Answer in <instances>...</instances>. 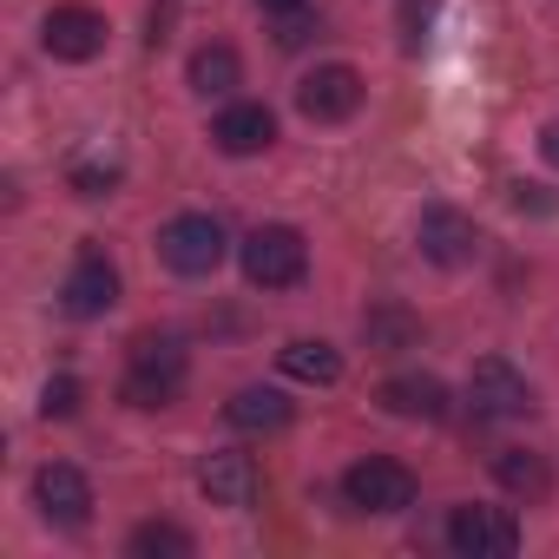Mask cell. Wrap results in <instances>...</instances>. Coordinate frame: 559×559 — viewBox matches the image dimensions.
<instances>
[{"label":"cell","mask_w":559,"mask_h":559,"mask_svg":"<svg viewBox=\"0 0 559 559\" xmlns=\"http://www.w3.org/2000/svg\"><path fill=\"white\" fill-rule=\"evenodd\" d=\"M224 415H230V428H243V435H284V428H290V402L276 395V389H237Z\"/></svg>","instance_id":"obj_15"},{"label":"cell","mask_w":559,"mask_h":559,"mask_svg":"<svg viewBox=\"0 0 559 559\" xmlns=\"http://www.w3.org/2000/svg\"><path fill=\"white\" fill-rule=\"evenodd\" d=\"M343 493L356 513H402V507H415V474L389 454H369L343 474Z\"/></svg>","instance_id":"obj_4"},{"label":"cell","mask_w":559,"mask_h":559,"mask_svg":"<svg viewBox=\"0 0 559 559\" xmlns=\"http://www.w3.org/2000/svg\"><path fill=\"white\" fill-rule=\"evenodd\" d=\"M34 500H40V513H47L53 526H86V520H93V487H86V474L67 467V461H47V467L34 474Z\"/></svg>","instance_id":"obj_9"},{"label":"cell","mask_w":559,"mask_h":559,"mask_svg":"<svg viewBox=\"0 0 559 559\" xmlns=\"http://www.w3.org/2000/svg\"><path fill=\"white\" fill-rule=\"evenodd\" d=\"M40 40H47L53 60H93V53H106V14H93V8H53L47 27H40Z\"/></svg>","instance_id":"obj_12"},{"label":"cell","mask_w":559,"mask_h":559,"mask_svg":"<svg viewBox=\"0 0 559 559\" xmlns=\"http://www.w3.org/2000/svg\"><path fill=\"white\" fill-rule=\"evenodd\" d=\"M237 73H243V67H237V53H230V47H198V53H191V86H198L204 99L230 93V86H237Z\"/></svg>","instance_id":"obj_18"},{"label":"cell","mask_w":559,"mask_h":559,"mask_svg":"<svg viewBox=\"0 0 559 559\" xmlns=\"http://www.w3.org/2000/svg\"><path fill=\"white\" fill-rule=\"evenodd\" d=\"M304 0H263V14H297Z\"/></svg>","instance_id":"obj_24"},{"label":"cell","mask_w":559,"mask_h":559,"mask_svg":"<svg viewBox=\"0 0 559 559\" xmlns=\"http://www.w3.org/2000/svg\"><path fill=\"white\" fill-rule=\"evenodd\" d=\"M132 552H139V559H191V533L171 526V520H145V526L132 533Z\"/></svg>","instance_id":"obj_19"},{"label":"cell","mask_w":559,"mask_h":559,"mask_svg":"<svg viewBox=\"0 0 559 559\" xmlns=\"http://www.w3.org/2000/svg\"><path fill=\"white\" fill-rule=\"evenodd\" d=\"M408 336H415V323H408L402 310H376V317H369V343H382V349H402Z\"/></svg>","instance_id":"obj_21"},{"label":"cell","mask_w":559,"mask_h":559,"mask_svg":"<svg viewBox=\"0 0 559 559\" xmlns=\"http://www.w3.org/2000/svg\"><path fill=\"white\" fill-rule=\"evenodd\" d=\"M539 152H546V165H552V171H559V119H552V126H546V132H539Z\"/></svg>","instance_id":"obj_23"},{"label":"cell","mask_w":559,"mask_h":559,"mask_svg":"<svg viewBox=\"0 0 559 559\" xmlns=\"http://www.w3.org/2000/svg\"><path fill=\"white\" fill-rule=\"evenodd\" d=\"M493 474H500V487H507V493H526V500H539V493L552 487L546 461H539V454H526V448H500V454H493Z\"/></svg>","instance_id":"obj_17"},{"label":"cell","mask_w":559,"mask_h":559,"mask_svg":"<svg viewBox=\"0 0 559 559\" xmlns=\"http://www.w3.org/2000/svg\"><path fill=\"white\" fill-rule=\"evenodd\" d=\"M415 243H421V257L441 263V270H461V263L480 257V230H474V217H461L454 204H428L421 224H415Z\"/></svg>","instance_id":"obj_7"},{"label":"cell","mask_w":559,"mask_h":559,"mask_svg":"<svg viewBox=\"0 0 559 559\" xmlns=\"http://www.w3.org/2000/svg\"><path fill=\"white\" fill-rule=\"evenodd\" d=\"M284 376L290 382H317V389H330V382H343V356L330 349V343H310V336H297V343H284Z\"/></svg>","instance_id":"obj_16"},{"label":"cell","mask_w":559,"mask_h":559,"mask_svg":"<svg viewBox=\"0 0 559 559\" xmlns=\"http://www.w3.org/2000/svg\"><path fill=\"white\" fill-rule=\"evenodd\" d=\"M112 185H119V165H80V171H73V191H80V198H106Z\"/></svg>","instance_id":"obj_22"},{"label":"cell","mask_w":559,"mask_h":559,"mask_svg":"<svg viewBox=\"0 0 559 559\" xmlns=\"http://www.w3.org/2000/svg\"><path fill=\"white\" fill-rule=\"evenodd\" d=\"M382 408L402 421H448V389L435 376H395L382 382Z\"/></svg>","instance_id":"obj_14"},{"label":"cell","mask_w":559,"mask_h":559,"mask_svg":"<svg viewBox=\"0 0 559 559\" xmlns=\"http://www.w3.org/2000/svg\"><path fill=\"white\" fill-rule=\"evenodd\" d=\"M198 487H204V500H211V507L243 513V507H257L263 474H257V461H250V454H211V461L198 467Z\"/></svg>","instance_id":"obj_10"},{"label":"cell","mask_w":559,"mask_h":559,"mask_svg":"<svg viewBox=\"0 0 559 559\" xmlns=\"http://www.w3.org/2000/svg\"><path fill=\"white\" fill-rule=\"evenodd\" d=\"M211 139H217V152H230V158H250V152H270V139H276V119H270V106H230V112H217Z\"/></svg>","instance_id":"obj_13"},{"label":"cell","mask_w":559,"mask_h":559,"mask_svg":"<svg viewBox=\"0 0 559 559\" xmlns=\"http://www.w3.org/2000/svg\"><path fill=\"white\" fill-rule=\"evenodd\" d=\"M60 304H67L73 317H106V310L119 304V270H112L99 250H80V263L67 270V290H60Z\"/></svg>","instance_id":"obj_11"},{"label":"cell","mask_w":559,"mask_h":559,"mask_svg":"<svg viewBox=\"0 0 559 559\" xmlns=\"http://www.w3.org/2000/svg\"><path fill=\"white\" fill-rule=\"evenodd\" d=\"M158 257L178 270V276H211L224 263V224L204 217V211H185L158 230Z\"/></svg>","instance_id":"obj_3"},{"label":"cell","mask_w":559,"mask_h":559,"mask_svg":"<svg viewBox=\"0 0 559 559\" xmlns=\"http://www.w3.org/2000/svg\"><path fill=\"white\" fill-rule=\"evenodd\" d=\"M40 415H47V421H73V415H80V382H73V376H53L47 395H40Z\"/></svg>","instance_id":"obj_20"},{"label":"cell","mask_w":559,"mask_h":559,"mask_svg":"<svg viewBox=\"0 0 559 559\" xmlns=\"http://www.w3.org/2000/svg\"><path fill=\"white\" fill-rule=\"evenodd\" d=\"M297 106H304V119H317V126L356 119V106H362V73H356V67H317V73L297 86Z\"/></svg>","instance_id":"obj_8"},{"label":"cell","mask_w":559,"mask_h":559,"mask_svg":"<svg viewBox=\"0 0 559 559\" xmlns=\"http://www.w3.org/2000/svg\"><path fill=\"white\" fill-rule=\"evenodd\" d=\"M304 270H310L304 230H290V224H263V230L243 237V276H250L257 290H290V284H304Z\"/></svg>","instance_id":"obj_2"},{"label":"cell","mask_w":559,"mask_h":559,"mask_svg":"<svg viewBox=\"0 0 559 559\" xmlns=\"http://www.w3.org/2000/svg\"><path fill=\"white\" fill-rule=\"evenodd\" d=\"M467 402L480 421H513V415H533V389L526 376L507 362V356H480L474 376H467Z\"/></svg>","instance_id":"obj_5"},{"label":"cell","mask_w":559,"mask_h":559,"mask_svg":"<svg viewBox=\"0 0 559 559\" xmlns=\"http://www.w3.org/2000/svg\"><path fill=\"white\" fill-rule=\"evenodd\" d=\"M448 546L461 559H507L520 546V520L507 507H454L448 520Z\"/></svg>","instance_id":"obj_6"},{"label":"cell","mask_w":559,"mask_h":559,"mask_svg":"<svg viewBox=\"0 0 559 559\" xmlns=\"http://www.w3.org/2000/svg\"><path fill=\"white\" fill-rule=\"evenodd\" d=\"M178 389H185V343L178 336H139L119 395L132 408H165V402H178Z\"/></svg>","instance_id":"obj_1"}]
</instances>
